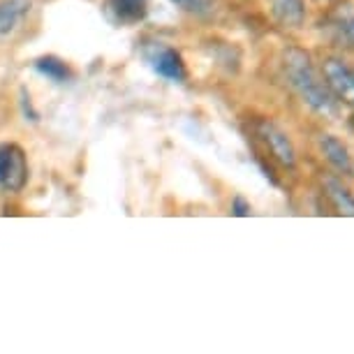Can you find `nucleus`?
Wrapping results in <instances>:
<instances>
[{
  "label": "nucleus",
  "instance_id": "0eeeda50",
  "mask_svg": "<svg viewBox=\"0 0 354 354\" xmlns=\"http://www.w3.org/2000/svg\"><path fill=\"white\" fill-rule=\"evenodd\" d=\"M28 12L30 0H3L0 3V37L15 32Z\"/></svg>",
  "mask_w": 354,
  "mask_h": 354
},
{
  "label": "nucleus",
  "instance_id": "39448f33",
  "mask_svg": "<svg viewBox=\"0 0 354 354\" xmlns=\"http://www.w3.org/2000/svg\"><path fill=\"white\" fill-rule=\"evenodd\" d=\"M324 79L331 95H336L340 102L354 106V70H350L343 61L329 58L324 63Z\"/></svg>",
  "mask_w": 354,
  "mask_h": 354
},
{
  "label": "nucleus",
  "instance_id": "9b49d317",
  "mask_svg": "<svg viewBox=\"0 0 354 354\" xmlns=\"http://www.w3.org/2000/svg\"><path fill=\"white\" fill-rule=\"evenodd\" d=\"M35 68L39 75H44V77H49L51 82H68L70 79V70H68V65H65L63 61H58V58H53V56H44V58H39V61L35 63Z\"/></svg>",
  "mask_w": 354,
  "mask_h": 354
},
{
  "label": "nucleus",
  "instance_id": "1a4fd4ad",
  "mask_svg": "<svg viewBox=\"0 0 354 354\" xmlns=\"http://www.w3.org/2000/svg\"><path fill=\"white\" fill-rule=\"evenodd\" d=\"M271 10L280 24L299 28L304 24V3L301 0H271Z\"/></svg>",
  "mask_w": 354,
  "mask_h": 354
},
{
  "label": "nucleus",
  "instance_id": "2eb2a0df",
  "mask_svg": "<svg viewBox=\"0 0 354 354\" xmlns=\"http://www.w3.org/2000/svg\"><path fill=\"white\" fill-rule=\"evenodd\" d=\"M350 125H352V130H354V116H352V121H350Z\"/></svg>",
  "mask_w": 354,
  "mask_h": 354
},
{
  "label": "nucleus",
  "instance_id": "6e6552de",
  "mask_svg": "<svg viewBox=\"0 0 354 354\" xmlns=\"http://www.w3.org/2000/svg\"><path fill=\"white\" fill-rule=\"evenodd\" d=\"M319 146H322L324 158L329 160V162L336 167L338 171H343V174H352L354 171L352 158H350V153H347V149L343 146L340 139H336L333 135H324L322 139H319Z\"/></svg>",
  "mask_w": 354,
  "mask_h": 354
},
{
  "label": "nucleus",
  "instance_id": "9d476101",
  "mask_svg": "<svg viewBox=\"0 0 354 354\" xmlns=\"http://www.w3.org/2000/svg\"><path fill=\"white\" fill-rule=\"evenodd\" d=\"M324 188H326V195L333 204H336V209L340 213H345V216H354V197L347 192V188L340 185V181L336 178H324Z\"/></svg>",
  "mask_w": 354,
  "mask_h": 354
},
{
  "label": "nucleus",
  "instance_id": "f257e3e1",
  "mask_svg": "<svg viewBox=\"0 0 354 354\" xmlns=\"http://www.w3.org/2000/svg\"><path fill=\"white\" fill-rule=\"evenodd\" d=\"M283 68L292 88L304 97V102H308L313 109L322 113H333V95L329 86L317 77L308 53L301 49H290L285 53Z\"/></svg>",
  "mask_w": 354,
  "mask_h": 354
},
{
  "label": "nucleus",
  "instance_id": "f03ea898",
  "mask_svg": "<svg viewBox=\"0 0 354 354\" xmlns=\"http://www.w3.org/2000/svg\"><path fill=\"white\" fill-rule=\"evenodd\" d=\"M28 183V160L21 146H0V188L5 192H21Z\"/></svg>",
  "mask_w": 354,
  "mask_h": 354
},
{
  "label": "nucleus",
  "instance_id": "ddd939ff",
  "mask_svg": "<svg viewBox=\"0 0 354 354\" xmlns=\"http://www.w3.org/2000/svg\"><path fill=\"white\" fill-rule=\"evenodd\" d=\"M340 37H345V42H350L354 46V17H343L338 24Z\"/></svg>",
  "mask_w": 354,
  "mask_h": 354
},
{
  "label": "nucleus",
  "instance_id": "423d86ee",
  "mask_svg": "<svg viewBox=\"0 0 354 354\" xmlns=\"http://www.w3.org/2000/svg\"><path fill=\"white\" fill-rule=\"evenodd\" d=\"M106 15L121 26H135L149 12V0H106Z\"/></svg>",
  "mask_w": 354,
  "mask_h": 354
},
{
  "label": "nucleus",
  "instance_id": "7ed1b4c3",
  "mask_svg": "<svg viewBox=\"0 0 354 354\" xmlns=\"http://www.w3.org/2000/svg\"><path fill=\"white\" fill-rule=\"evenodd\" d=\"M144 61L149 68L167 82H183L185 79V63L176 49L160 42H151L144 46Z\"/></svg>",
  "mask_w": 354,
  "mask_h": 354
},
{
  "label": "nucleus",
  "instance_id": "f8f14e48",
  "mask_svg": "<svg viewBox=\"0 0 354 354\" xmlns=\"http://www.w3.org/2000/svg\"><path fill=\"white\" fill-rule=\"evenodd\" d=\"M181 10L192 12V15H206L211 8V0H174Z\"/></svg>",
  "mask_w": 354,
  "mask_h": 354
},
{
  "label": "nucleus",
  "instance_id": "20e7f679",
  "mask_svg": "<svg viewBox=\"0 0 354 354\" xmlns=\"http://www.w3.org/2000/svg\"><path fill=\"white\" fill-rule=\"evenodd\" d=\"M257 137L262 139L266 149L271 151V156L278 160L283 167H292L297 165V158H294V146L290 142V137L285 135L278 125H273L269 121H257Z\"/></svg>",
  "mask_w": 354,
  "mask_h": 354
},
{
  "label": "nucleus",
  "instance_id": "4468645a",
  "mask_svg": "<svg viewBox=\"0 0 354 354\" xmlns=\"http://www.w3.org/2000/svg\"><path fill=\"white\" fill-rule=\"evenodd\" d=\"M232 213H234V216H248V213H250V204L245 202L243 197H234Z\"/></svg>",
  "mask_w": 354,
  "mask_h": 354
}]
</instances>
